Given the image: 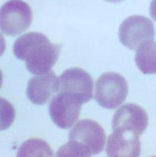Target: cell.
Here are the masks:
<instances>
[{
  "instance_id": "cell-1",
  "label": "cell",
  "mask_w": 156,
  "mask_h": 157,
  "mask_svg": "<svg viewBox=\"0 0 156 157\" xmlns=\"http://www.w3.org/2000/svg\"><path fill=\"white\" fill-rule=\"evenodd\" d=\"M61 46L52 43L44 34L30 32L17 39L13 46V54L25 60L27 69L34 75L47 73L57 62Z\"/></svg>"
},
{
  "instance_id": "cell-2",
  "label": "cell",
  "mask_w": 156,
  "mask_h": 157,
  "mask_svg": "<svg viewBox=\"0 0 156 157\" xmlns=\"http://www.w3.org/2000/svg\"><path fill=\"white\" fill-rule=\"evenodd\" d=\"M128 94V84L121 74L105 73L95 83V99L102 108L108 109L117 108L125 102Z\"/></svg>"
},
{
  "instance_id": "cell-3",
  "label": "cell",
  "mask_w": 156,
  "mask_h": 157,
  "mask_svg": "<svg viewBox=\"0 0 156 157\" xmlns=\"http://www.w3.org/2000/svg\"><path fill=\"white\" fill-rule=\"evenodd\" d=\"M0 16L2 33L12 36L27 30L33 19L30 6L22 0H9L5 3Z\"/></svg>"
},
{
  "instance_id": "cell-4",
  "label": "cell",
  "mask_w": 156,
  "mask_h": 157,
  "mask_svg": "<svg viewBox=\"0 0 156 157\" xmlns=\"http://www.w3.org/2000/svg\"><path fill=\"white\" fill-rule=\"evenodd\" d=\"M119 40L130 50H137L143 43L154 40V25L148 17L132 16L127 17L120 25Z\"/></svg>"
},
{
  "instance_id": "cell-5",
  "label": "cell",
  "mask_w": 156,
  "mask_h": 157,
  "mask_svg": "<svg viewBox=\"0 0 156 157\" xmlns=\"http://www.w3.org/2000/svg\"><path fill=\"white\" fill-rule=\"evenodd\" d=\"M59 92L69 95L84 104L93 99V79L86 71L72 67L66 70L59 77Z\"/></svg>"
},
{
  "instance_id": "cell-6",
  "label": "cell",
  "mask_w": 156,
  "mask_h": 157,
  "mask_svg": "<svg viewBox=\"0 0 156 157\" xmlns=\"http://www.w3.org/2000/svg\"><path fill=\"white\" fill-rule=\"evenodd\" d=\"M69 140L79 144L91 156L103 151L106 135L104 129L98 123L85 119L74 125L70 131Z\"/></svg>"
},
{
  "instance_id": "cell-7",
  "label": "cell",
  "mask_w": 156,
  "mask_h": 157,
  "mask_svg": "<svg viewBox=\"0 0 156 157\" xmlns=\"http://www.w3.org/2000/svg\"><path fill=\"white\" fill-rule=\"evenodd\" d=\"M81 105L76 99L59 92L50 103L49 113L56 126L62 129H69L79 119Z\"/></svg>"
},
{
  "instance_id": "cell-8",
  "label": "cell",
  "mask_w": 156,
  "mask_h": 157,
  "mask_svg": "<svg viewBox=\"0 0 156 157\" xmlns=\"http://www.w3.org/2000/svg\"><path fill=\"white\" fill-rule=\"evenodd\" d=\"M149 124L147 112L139 105L126 103L117 110L112 121L113 130L120 129L141 136Z\"/></svg>"
},
{
  "instance_id": "cell-9",
  "label": "cell",
  "mask_w": 156,
  "mask_h": 157,
  "mask_svg": "<svg viewBox=\"0 0 156 157\" xmlns=\"http://www.w3.org/2000/svg\"><path fill=\"white\" fill-rule=\"evenodd\" d=\"M59 78L52 71L32 77L28 81L26 94L29 100L38 105L49 101L59 91Z\"/></svg>"
},
{
  "instance_id": "cell-10",
  "label": "cell",
  "mask_w": 156,
  "mask_h": 157,
  "mask_svg": "<svg viewBox=\"0 0 156 157\" xmlns=\"http://www.w3.org/2000/svg\"><path fill=\"white\" fill-rule=\"evenodd\" d=\"M106 154L111 157L139 156V136L123 130H113V133L108 137Z\"/></svg>"
},
{
  "instance_id": "cell-11",
  "label": "cell",
  "mask_w": 156,
  "mask_h": 157,
  "mask_svg": "<svg viewBox=\"0 0 156 157\" xmlns=\"http://www.w3.org/2000/svg\"><path fill=\"white\" fill-rule=\"evenodd\" d=\"M135 61L142 73L156 74V42L148 41L141 44L137 49Z\"/></svg>"
},
{
  "instance_id": "cell-12",
  "label": "cell",
  "mask_w": 156,
  "mask_h": 157,
  "mask_svg": "<svg viewBox=\"0 0 156 157\" xmlns=\"http://www.w3.org/2000/svg\"><path fill=\"white\" fill-rule=\"evenodd\" d=\"M50 146L41 139L32 138L25 141L21 145L17 156H52Z\"/></svg>"
},
{
  "instance_id": "cell-13",
  "label": "cell",
  "mask_w": 156,
  "mask_h": 157,
  "mask_svg": "<svg viewBox=\"0 0 156 157\" xmlns=\"http://www.w3.org/2000/svg\"><path fill=\"white\" fill-rule=\"evenodd\" d=\"M56 156H89L80 144L70 140L59 149Z\"/></svg>"
},
{
  "instance_id": "cell-14",
  "label": "cell",
  "mask_w": 156,
  "mask_h": 157,
  "mask_svg": "<svg viewBox=\"0 0 156 157\" xmlns=\"http://www.w3.org/2000/svg\"><path fill=\"white\" fill-rule=\"evenodd\" d=\"M150 13L151 17L156 21V0H152L150 6Z\"/></svg>"
},
{
  "instance_id": "cell-15",
  "label": "cell",
  "mask_w": 156,
  "mask_h": 157,
  "mask_svg": "<svg viewBox=\"0 0 156 157\" xmlns=\"http://www.w3.org/2000/svg\"><path fill=\"white\" fill-rule=\"evenodd\" d=\"M105 1H107L108 2H111V3H118V2H123L124 0H105Z\"/></svg>"
}]
</instances>
